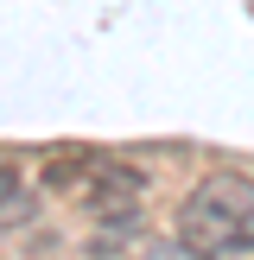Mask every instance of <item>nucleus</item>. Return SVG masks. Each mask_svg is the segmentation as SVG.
<instances>
[{
	"label": "nucleus",
	"instance_id": "7ed1b4c3",
	"mask_svg": "<svg viewBox=\"0 0 254 260\" xmlns=\"http://www.w3.org/2000/svg\"><path fill=\"white\" fill-rule=\"evenodd\" d=\"M13 203H19V172L0 159V210H13Z\"/></svg>",
	"mask_w": 254,
	"mask_h": 260
},
{
	"label": "nucleus",
	"instance_id": "20e7f679",
	"mask_svg": "<svg viewBox=\"0 0 254 260\" xmlns=\"http://www.w3.org/2000/svg\"><path fill=\"white\" fill-rule=\"evenodd\" d=\"M146 260H197V254H190L184 241L172 235V241H159V248H146Z\"/></svg>",
	"mask_w": 254,
	"mask_h": 260
},
{
	"label": "nucleus",
	"instance_id": "f257e3e1",
	"mask_svg": "<svg viewBox=\"0 0 254 260\" xmlns=\"http://www.w3.org/2000/svg\"><path fill=\"white\" fill-rule=\"evenodd\" d=\"M178 241L197 260H229V254L254 248V178L210 172L178 203Z\"/></svg>",
	"mask_w": 254,
	"mask_h": 260
},
{
	"label": "nucleus",
	"instance_id": "f03ea898",
	"mask_svg": "<svg viewBox=\"0 0 254 260\" xmlns=\"http://www.w3.org/2000/svg\"><path fill=\"white\" fill-rule=\"evenodd\" d=\"M108 172H114V159H102V152H57V159H45V184L70 203H89Z\"/></svg>",
	"mask_w": 254,
	"mask_h": 260
}]
</instances>
